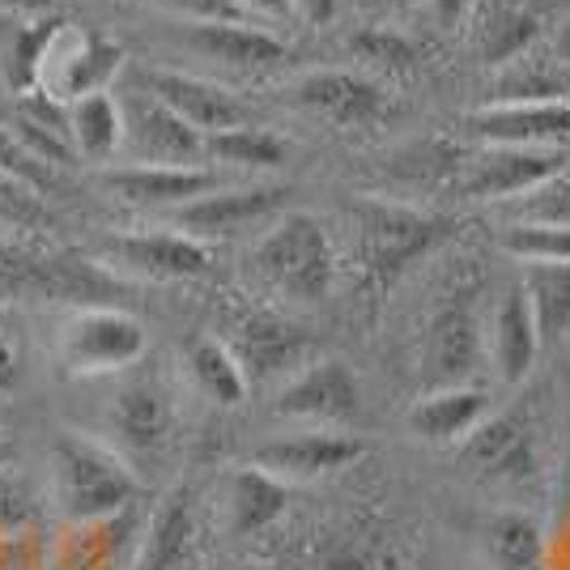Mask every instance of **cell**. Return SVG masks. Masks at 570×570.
<instances>
[{
	"label": "cell",
	"mask_w": 570,
	"mask_h": 570,
	"mask_svg": "<svg viewBox=\"0 0 570 570\" xmlns=\"http://www.w3.org/2000/svg\"><path fill=\"white\" fill-rule=\"evenodd\" d=\"M452 238V217L422 214L387 200H357L350 209V243H354L357 277L366 289H392L417 261Z\"/></svg>",
	"instance_id": "6da1fadb"
},
{
	"label": "cell",
	"mask_w": 570,
	"mask_h": 570,
	"mask_svg": "<svg viewBox=\"0 0 570 570\" xmlns=\"http://www.w3.org/2000/svg\"><path fill=\"white\" fill-rule=\"evenodd\" d=\"M141 481L128 460L90 434H60L51 443V499L69 523L111 520L128 511Z\"/></svg>",
	"instance_id": "7a4b0ae2"
},
{
	"label": "cell",
	"mask_w": 570,
	"mask_h": 570,
	"mask_svg": "<svg viewBox=\"0 0 570 570\" xmlns=\"http://www.w3.org/2000/svg\"><path fill=\"white\" fill-rule=\"evenodd\" d=\"M0 294L18 303H72V307H111V298L124 294V282L107 268L43 252V247H0Z\"/></svg>",
	"instance_id": "3957f363"
},
{
	"label": "cell",
	"mask_w": 570,
	"mask_h": 570,
	"mask_svg": "<svg viewBox=\"0 0 570 570\" xmlns=\"http://www.w3.org/2000/svg\"><path fill=\"white\" fill-rule=\"evenodd\" d=\"M252 264L268 289H277L294 303H320L328 298L336 282V252L324 222L311 214H285L273 230L256 243Z\"/></svg>",
	"instance_id": "277c9868"
},
{
	"label": "cell",
	"mask_w": 570,
	"mask_h": 570,
	"mask_svg": "<svg viewBox=\"0 0 570 570\" xmlns=\"http://www.w3.org/2000/svg\"><path fill=\"white\" fill-rule=\"evenodd\" d=\"M145 354V328L119 307H81L60 328V362L69 375H111Z\"/></svg>",
	"instance_id": "5b68a950"
},
{
	"label": "cell",
	"mask_w": 570,
	"mask_h": 570,
	"mask_svg": "<svg viewBox=\"0 0 570 570\" xmlns=\"http://www.w3.org/2000/svg\"><path fill=\"white\" fill-rule=\"evenodd\" d=\"M230 354H235L238 371L252 387V383L298 375L307 362L320 357V341L303 324L282 320L273 311H247L235 324V333H230Z\"/></svg>",
	"instance_id": "8992f818"
},
{
	"label": "cell",
	"mask_w": 570,
	"mask_h": 570,
	"mask_svg": "<svg viewBox=\"0 0 570 570\" xmlns=\"http://www.w3.org/2000/svg\"><path fill=\"white\" fill-rule=\"evenodd\" d=\"M119 119H124L119 149L137 167H196L205 158V137L145 90L119 102Z\"/></svg>",
	"instance_id": "52a82bcc"
},
{
	"label": "cell",
	"mask_w": 570,
	"mask_h": 570,
	"mask_svg": "<svg viewBox=\"0 0 570 570\" xmlns=\"http://www.w3.org/2000/svg\"><path fill=\"white\" fill-rule=\"evenodd\" d=\"M362 409L357 375L341 357H315L298 375H289L273 401V413L285 422H311L320 430H336L354 422Z\"/></svg>",
	"instance_id": "ba28073f"
},
{
	"label": "cell",
	"mask_w": 570,
	"mask_h": 570,
	"mask_svg": "<svg viewBox=\"0 0 570 570\" xmlns=\"http://www.w3.org/2000/svg\"><path fill=\"white\" fill-rule=\"evenodd\" d=\"M567 170L558 149H523V145H485L460 170V191L469 200H520Z\"/></svg>",
	"instance_id": "9c48e42d"
},
{
	"label": "cell",
	"mask_w": 570,
	"mask_h": 570,
	"mask_svg": "<svg viewBox=\"0 0 570 570\" xmlns=\"http://www.w3.org/2000/svg\"><path fill=\"white\" fill-rule=\"evenodd\" d=\"M119 65H124V48H119L116 39H102V35H90V30L65 26L48 51L39 90L69 107L72 98L102 95L111 86V77L119 72Z\"/></svg>",
	"instance_id": "30bf717a"
},
{
	"label": "cell",
	"mask_w": 570,
	"mask_h": 570,
	"mask_svg": "<svg viewBox=\"0 0 570 570\" xmlns=\"http://www.w3.org/2000/svg\"><path fill=\"white\" fill-rule=\"evenodd\" d=\"M485 362V336L469 298H452L430 315L422 345V375L430 387H464Z\"/></svg>",
	"instance_id": "8fae6325"
},
{
	"label": "cell",
	"mask_w": 570,
	"mask_h": 570,
	"mask_svg": "<svg viewBox=\"0 0 570 570\" xmlns=\"http://www.w3.org/2000/svg\"><path fill=\"white\" fill-rule=\"evenodd\" d=\"M285 196L289 191L277 184H252V188H214L209 196H196L188 205L170 209L175 217V230L200 243H214V238H235L252 226L268 222L273 214H282Z\"/></svg>",
	"instance_id": "7c38bea8"
},
{
	"label": "cell",
	"mask_w": 570,
	"mask_h": 570,
	"mask_svg": "<svg viewBox=\"0 0 570 570\" xmlns=\"http://www.w3.org/2000/svg\"><path fill=\"white\" fill-rule=\"evenodd\" d=\"M371 452L366 439L345 434V430H298V434H282V439H268L256 448V469L289 481H315V476L341 473L357 464L362 455Z\"/></svg>",
	"instance_id": "4fadbf2b"
},
{
	"label": "cell",
	"mask_w": 570,
	"mask_h": 570,
	"mask_svg": "<svg viewBox=\"0 0 570 570\" xmlns=\"http://www.w3.org/2000/svg\"><path fill=\"white\" fill-rule=\"evenodd\" d=\"M294 102L333 128H375L392 116V95L357 72H307L294 86Z\"/></svg>",
	"instance_id": "5bb4252c"
},
{
	"label": "cell",
	"mask_w": 570,
	"mask_h": 570,
	"mask_svg": "<svg viewBox=\"0 0 570 570\" xmlns=\"http://www.w3.org/2000/svg\"><path fill=\"white\" fill-rule=\"evenodd\" d=\"M141 90L154 95L158 102H167L170 111L184 119L188 128H196L200 137H214V132H226V128L247 124V107H243L226 86L205 81V77H191V72L145 69Z\"/></svg>",
	"instance_id": "9a60e30c"
},
{
	"label": "cell",
	"mask_w": 570,
	"mask_h": 570,
	"mask_svg": "<svg viewBox=\"0 0 570 570\" xmlns=\"http://www.w3.org/2000/svg\"><path fill=\"white\" fill-rule=\"evenodd\" d=\"M464 448V464L485 481L499 485H528L541 473V455H537V439L523 426L520 417L502 413V417H485L481 426L460 443Z\"/></svg>",
	"instance_id": "2e32d148"
},
{
	"label": "cell",
	"mask_w": 570,
	"mask_h": 570,
	"mask_svg": "<svg viewBox=\"0 0 570 570\" xmlns=\"http://www.w3.org/2000/svg\"><path fill=\"white\" fill-rule=\"evenodd\" d=\"M116 264L132 268L149 282H191L214 268V247L179 230H149V235H119L111 243Z\"/></svg>",
	"instance_id": "e0dca14e"
},
{
	"label": "cell",
	"mask_w": 570,
	"mask_h": 570,
	"mask_svg": "<svg viewBox=\"0 0 570 570\" xmlns=\"http://www.w3.org/2000/svg\"><path fill=\"white\" fill-rule=\"evenodd\" d=\"M464 124L485 145L549 149L553 141H570V102H490Z\"/></svg>",
	"instance_id": "ac0fdd59"
},
{
	"label": "cell",
	"mask_w": 570,
	"mask_h": 570,
	"mask_svg": "<svg viewBox=\"0 0 570 570\" xmlns=\"http://www.w3.org/2000/svg\"><path fill=\"white\" fill-rule=\"evenodd\" d=\"M102 184L111 196L137 209H179L196 196L222 188V179L205 167H137V163L107 170Z\"/></svg>",
	"instance_id": "d6986e66"
},
{
	"label": "cell",
	"mask_w": 570,
	"mask_h": 570,
	"mask_svg": "<svg viewBox=\"0 0 570 570\" xmlns=\"http://www.w3.org/2000/svg\"><path fill=\"white\" fill-rule=\"evenodd\" d=\"M485 354L494 362L499 380L507 387L528 380V371L537 366V354H541V333H537V320H532V307L523 298V285H507L494 303V315H490V341H485Z\"/></svg>",
	"instance_id": "ffe728a7"
},
{
	"label": "cell",
	"mask_w": 570,
	"mask_h": 570,
	"mask_svg": "<svg viewBox=\"0 0 570 570\" xmlns=\"http://www.w3.org/2000/svg\"><path fill=\"white\" fill-rule=\"evenodd\" d=\"M490 417V392L464 383V387H430L422 401L409 409V430L434 443V448H452L464 443L481 422Z\"/></svg>",
	"instance_id": "44dd1931"
},
{
	"label": "cell",
	"mask_w": 570,
	"mask_h": 570,
	"mask_svg": "<svg viewBox=\"0 0 570 570\" xmlns=\"http://www.w3.org/2000/svg\"><path fill=\"white\" fill-rule=\"evenodd\" d=\"M107 422H111V434L124 452L149 455L167 443L170 426H175V409L154 380H132L116 392Z\"/></svg>",
	"instance_id": "7402d4cb"
},
{
	"label": "cell",
	"mask_w": 570,
	"mask_h": 570,
	"mask_svg": "<svg viewBox=\"0 0 570 570\" xmlns=\"http://www.w3.org/2000/svg\"><path fill=\"white\" fill-rule=\"evenodd\" d=\"M188 43L200 51L205 60H214L222 69H238V72L277 69L285 60L282 39L252 22H196L188 30Z\"/></svg>",
	"instance_id": "603a6c76"
},
{
	"label": "cell",
	"mask_w": 570,
	"mask_h": 570,
	"mask_svg": "<svg viewBox=\"0 0 570 570\" xmlns=\"http://www.w3.org/2000/svg\"><path fill=\"white\" fill-rule=\"evenodd\" d=\"M490 102H570V69L541 39L490 77Z\"/></svg>",
	"instance_id": "cb8c5ba5"
},
{
	"label": "cell",
	"mask_w": 570,
	"mask_h": 570,
	"mask_svg": "<svg viewBox=\"0 0 570 570\" xmlns=\"http://www.w3.org/2000/svg\"><path fill=\"white\" fill-rule=\"evenodd\" d=\"M289 507V485L282 476L264 473L256 464L238 469L226 490V520L235 537H256L268 523H277Z\"/></svg>",
	"instance_id": "d4e9b609"
},
{
	"label": "cell",
	"mask_w": 570,
	"mask_h": 570,
	"mask_svg": "<svg viewBox=\"0 0 570 570\" xmlns=\"http://www.w3.org/2000/svg\"><path fill=\"white\" fill-rule=\"evenodd\" d=\"M191 546V494L179 485L170 490L167 499L158 502L154 520L145 528L141 549L132 553V567L128 570H175L188 558Z\"/></svg>",
	"instance_id": "484cf974"
},
{
	"label": "cell",
	"mask_w": 570,
	"mask_h": 570,
	"mask_svg": "<svg viewBox=\"0 0 570 570\" xmlns=\"http://www.w3.org/2000/svg\"><path fill=\"white\" fill-rule=\"evenodd\" d=\"M485 553L494 570H549L546 532L528 511H499L485 523Z\"/></svg>",
	"instance_id": "4316f807"
},
{
	"label": "cell",
	"mask_w": 570,
	"mask_h": 570,
	"mask_svg": "<svg viewBox=\"0 0 570 570\" xmlns=\"http://www.w3.org/2000/svg\"><path fill=\"white\" fill-rule=\"evenodd\" d=\"M124 141V119H119V102L107 90L102 95H86L69 102V145L86 158V163H107L119 154Z\"/></svg>",
	"instance_id": "83f0119b"
},
{
	"label": "cell",
	"mask_w": 570,
	"mask_h": 570,
	"mask_svg": "<svg viewBox=\"0 0 570 570\" xmlns=\"http://www.w3.org/2000/svg\"><path fill=\"white\" fill-rule=\"evenodd\" d=\"M60 30H65L60 18H35V22H22L9 30L4 51H0V69H4V81H9L13 95L39 90V77H43V65H48V51Z\"/></svg>",
	"instance_id": "f1b7e54d"
},
{
	"label": "cell",
	"mask_w": 570,
	"mask_h": 570,
	"mask_svg": "<svg viewBox=\"0 0 570 570\" xmlns=\"http://www.w3.org/2000/svg\"><path fill=\"white\" fill-rule=\"evenodd\" d=\"M184 366H188L191 383L200 387V396H209V401L222 404V409H235V404H243V396H247V380H243V371H238L235 354H230V345L217 341V336H196V341H188Z\"/></svg>",
	"instance_id": "f546056e"
},
{
	"label": "cell",
	"mask_w": 570,
	"mask_h": 570,
	"mask_svg": "<svg viewBox=\"0 0 570 570\" xmlns=\"http://www.w3.org/2000/svg\"><path fill=\"white\" fill-rule=\"evenodd\" d=\"M523 298L532 307L541 345L570 333V261L562 264H528L523 273Z\"/></svg>",
	"instance_id": "4dcf8cb0"
},
{
	"label": "cell",
	"mask_w": 570,
	"mask_h": 570,
	"mask_svg": "<svg viewBox=\"0 0 570 570\" xmlns=\"http://www.w3.org/2000/svg\"><path fill=\"white\" fill-rule=\"evenodd\" d=\"M205 154L217 158V163H226V167L243 170H277L289 158L282 137H273L264 128H252V124H238V128L205 137Z\"/></svg>",
	"instance_id": "1f68e13d"
},
{
	"label": "cell",
	"mask_w": 570,
	"mask_h": 570,
	"mask_svg": "<svg viewBox=\"0 0 570 570\" xmlns=\"http://www.w3.org/2000/svg\"><path fill=\"white\" fill-rule=\"evenodd\" d=\"M537 39H541V26H537L532 13L511 9V4H499V9H490V18L481 26L476 48H481V60H485L490 69H499V65H507V60H515L520 51L532 48Z\"/></svg>",
	"instance_id": "d6a6232c"
},
{
	"label": "cell",
	"mask_w": 570,
	"mask_h": 570,
	"mask_svg": "<svg viewBox=\"0 0 570 570\" xmlns=\"http://www.w3.org/2000/svg\"><path fill=\"white\" fill-rule=\"evenodd\" d=\"M499 247L520 264H562L570 261V226L558 222H511L499 230Z\"/></svg>",
	"instance_id": "836d02e7"
},
{
	"label": "cell",
	"mask_w": 570,
	"mask_h": 570,
	"mask_svg": "<svg viewBox=\"0 0 570 570\" xmlns=\"http://www.w3.org/2000/svg\"><path fill=\"white\" fill-rule=\"evenodd\" d=\"M350 48H354L357 60H366L371 69L387 72V77H404V72H413V65H417V48L404 39L401 30H392V26H366V30H357L354 39H350Z\"/></svg>",
	"instance_id": "e575fe53"
},
{
	"label": "cell",
	"mask_w": 570,
	"mask_h": 570,
	"mask_svg": "<svg viewBox=\"0 0 570 570\" xmlns=\"http://www.w3.org/2000/svg\"><path fill=\"white\" fill-rule=\"evenodd\" d=\"M0 222H9V226H48L51 214L43 191H35L30 184L0 170Z\"/></svg>",
	"instance_id": "d590c367"
},
{
	"label": "cell",
	"mask_w": 570,
	"mask_h": 570,
	"mask_svg": "<svg viewBox=\"0 0 570 570\" xmlns=\"http://www.w3.org/2000/svg\"><path fill=\"white\" fill-rule=\"evenodd\" d=\"M523 222H558V226H570V175H553L549 184H541L537 191H528L515 200Z\"/></svg>",
	"instance_id": "8d00e7d4"
},
{
	"label": "cell",
	"mask_w": 570,
	"mask_h": 570,
	"mask_svg": "<svg viewBox=\"0 0 570 570\" xmlns=\"http://www.w3.org/2000/svg\"><path fill=\"white\" fill-rule=\"evenodd\" d=\"M0 170L13 175V179H22V184H30L35 191H43V196L56 188V170L43 167L39 158H30L22 145L13 141V132H9L4 124H0Z\"/></svg>",
	"instance_id": "74e56055"
},
{
	"label": "cell",
	"mask_w": 570,
	"mask_h": 570,
	"mask_svg": "<svg viewBox=\"0 0 570 570\" xmlns=\"http://www.w3.org/2000/svg\"><path fill=\"white\" fill-rule=\"evenodd\" d=\"M35 507H30V494L26 485L13 476V469H0V537H13L22 523H30Z\"/></svg>",
	"instance_id": "f35d334b"
},
{
	"label": "cell",
	"mask_w": 570,
	"mask_h": 570,
	"mask_svg": "<svg viewBox=\"0 0 570 570\" xmlns=\"http://www.w3.org/2000/svg\"><path fill=\"white\" fill-rule=\"evenodd\" d=\"M154 4H163L188 22H247L235 9V0H154Z\"/></svg>",
	"instance_id": "ab89813d"
},
{
	"label": "cell",
	"mask_w": 570,
	"mask_h": 570,
	"mask_svg": "<svg viewBox=\"0 0 570 570\" xmlns=\"http://www.w3.org/2000/svg\"><path fill=\"white\" fill-rule=\"evenodd\" d=\"M320 570H380V562L362 546H336L320 558Z\"/></svg>",
	"instance_id": "60d3db41"
},
{
	"label": "cell",
	"mask_w": 570,
	"mask_h": 570,
	"mask_svg": "<svg viewBox=\"0 0 570 570\" xmlns=\"http://www.w3.org/2000/svg\"><path fill=\"white\" fill-rule=\"evenodd\" d=\"M235 9L243 18H289L294 0H235Z\"/></svg>",
	"instance_id": "b9f144b4"
},
{
	"label": "cell",
	"mask_w": 570,
	"mask_h": 570,
	"mask_svg": "<svg viewBox=\"0 0 570 570\" xmlns=\"http://www.w3.org/2000/svg\"><path fill=\"white\" fill-rule=\"evenodd\" d=\"M294 9L307 18L311 26H328L341 9V0H294Z\"/></svg>",
	"instance_id": "7bdbcfd3"
},
{
	"label": "cell",
	"mask_w": 570,
	"mask_h": 570,
	"mask_svg": "<svg viewBox=\"0 0 570 570\" xmlns=\"http://www.w3.org/2000/svg\"><path fill=\"white\" fill-rule=\"evenodd\" d=\"M4 13H18L22 22H35V18H48L56 9V0H0Z\"/></svg>",
	"instance_id": "ee69618b"
},
{
	"label": "cell",
	"mask_w": 570,
	"mask_h": 570,
	"mask_svg": "<svg viewBox=\"0 0 570 570\" xmlns=\"http://www.w3.org/2000/svg\"><path fill=\"white\" fill-rule=\"evenodd\" d=\"M13 387H18V357L9 350V341L0 336V396L13 392Z\"/></svg>",
	"instance_id": "f6af8a7d"
},
{
	"label": "cell",
	"mask_w": 570,
	"mask_h": 570,
	"mask_svg": "<svg viewBox=\"0 0 570 570\" xmlns=\"http://www.w3.org/2000/svg\"><path fill=\"white\" fill-rule=\"evenodd\" d=\"M464 9H469V0H434V18L443 26H455L464 18Z\"/></svg>",
	"instance_id": "bcb514c9"
},
{
	"label": "cell",
	"mask_w": 570,
	"mask_h": 570,
	"mask_svg": "<svg viewBox=\"0 0 570 570\" xmlns=\"http://www.w3.org/2000/svg\"><path fill=\"white\" fill-rule=\"evenodd\" d=\"M13 460H18V439L9 426H0V469H13Z\"/></svg>",
	"instance_id": "7dc6e473"
},
{
	"label": "cell",
	"mask_w": 570,
	"mask_h": 570,
	"mask_svg": "<svg viewBox=\"0 0 570 570\" xmlns=\"http://www.w3.org/2000/svg\"><path fill=\"white\" fill-rule=\"evenodd\" d=\"M549 48L558 51V60H562V65H567V69H570V18H567V22H562V26H558V39H553Z\"/></svg>",
	"instance_id": "c3c4849f"
},
{
	"label": "cell",
	"mask_w": 570,
	"mask_h": 570,
	"mask_svg": "<svg viewBox=\"0 0 570 570\" xmlns=\"http://www.w3.org/2000/svg\"><path fill=\"white\" fill-rule=\"evenodd\" d=\"M371 4H380V9H387V13H401V9H413L417 0H371Z\"/></svg>",
	"instance_id": "681fc988"
},
{
	"label": "cell",
	"mask_w": 570,
	"mask_h": 570,
	"mask_svg": "<svg viewBox=\"0 0 570 570\" xmlns=\"http://www.w3.org/2000/svg\"><path fill=\"white\" fill-rule=\"evenodd\" d=\"M238 570H256V567H238Z\"/></svg>",
	"instance_id": "f907efd6"
}]
</instances>
